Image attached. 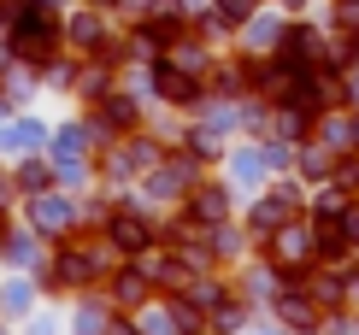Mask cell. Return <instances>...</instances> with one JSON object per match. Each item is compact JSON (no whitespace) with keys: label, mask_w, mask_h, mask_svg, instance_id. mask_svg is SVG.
Returning <instances> with one entry per match:
<instances>
[{"label":"cell","mask_w":359,"mask_h":335,"mask_svg":"<svg viewBox=\"0 0 359 335\" xmlns=\"http://www.w3.org/2000/svg\"><path fill=\"white\" fill-rule=\"evenodd\" d=\"M107 241L118 253H147V247H154V230H147L136 212H118V218L107 224Z\"/></svg>","instance_id":"obj_1"},{"label":"cell","mask_w":359,"mask_h":335,"mask_svg":"<svg viewBox=\"0 0 359 335\" xmlns=\"http://www.w3.org/2000/svg\"><path fill=\"white\" fill-rule=\"evenodd\" d=\"M154 88H159L171 106H189L194 95H201V83H194L189 65H154Z\"/></svg>","instance_id":"obj_2"},{"label":"cell","mask_w":359,"mask_h":335,"mask_svg":"<svg viewBox=\"0 0 359 335\" xmlns=\"http://www.w3.org/2000/svg\"><path fill=\"white\" fill-rule=\"evenodd\" d=\"M289 212H294V194H289V189H277L271 200L253 206V230H283V218H289Z\"/></svg>","instance_id":"obj_3"},{"label":"cell","mask_w":359,"mask_h":335,"mask_svg":"<svg viewBox=\"0 0 359 335\" xmlns=\"http://www.w3.org/2000/svg\"><path fill=\"white\" fill-rule=\"evenodd\" d=\"M189 218L194 224H218L224 218V189H194L189 194Z\"/></svg>","instance_id":"obj_4"},{"label":"cell","mask_w":359,"mask_h":335,"mask_svg":"<svg viewBox=\"0 0 359 335\" xmlns=\"http://www.w3.org/2000/svg\"><path fill=\"white\" fill-rule=\"evenodd\" d=\"M71 218H77V212H71L65 200H53V194L36 200V224H41V230H71Z\"/></svg>","instance_id":"obj_5"},{"label":"cell","mask_w":359,"mask_h":335,"mask_svg":"<svg viewBox=\"0 0 359 335\" xmlns=\"http://www.w3.org/2000/svg\"><path fill=\"white\" fill-rule=\"evenodd\" d=\"M277 312H283V324H294V329H312V324H318V306H306V294H283Z\"/></svg>","instance_id":"obj_6"},{"label":"cell","mask_w":359,"mask_h":335,"mask_svg":"<svg viewBox=\"0 0 359 335\" xmlns=\"http://www.w3.org/2000/svg\"><path fill=\"white\" fill-rule=\"evenodd\" d=\"M71 41H77V48H100V41H107V24L95 18V12H83V18H71V29H65Z\"/></svg>","instance_id":"obj_7"},{"label":"cell","mask_w":359,"mask_h":335,"mask_svg":"<svg viewBox=\"0 0 359 335\" xmlns=\"http://www.w3.org/2000/svg\"><path fill=\"white\" fill-rule=\"evenodd\" d=\"M130 124H136V106H130L124 95H118V100H107V106H100V130H130Z\"/></svg>","instance_id":"obj_8"},{"label":"cell","mask_w":359,"mask_h":335,"mask_svg":"<svg viewBox=\"0 0 359 335\" xmlns=\"http://www.w3.org/2000/svg\"><path fill=\"white\" fill-rule=\"evenodd\" d=\"M112 294H118V306H136V300L147 294V277H136V271H118V277H112Z\"/></svg>","instance_id":"obj_9"},{"label":"cell","mask_w":359,"mask_h":335,"mask_svg":"<svg viewBox=\"0 0 359 335\" xmlns=\"http://www.w3.org/2000/svg\"><path fill=\"white\" fill-rule=\"evenodd\" d=\"M18 29H48V36H53V6H48V0L18 6Z\"/></svg>","instance_id":"obj_10"},{"label":"cell","mask_w":359,"mask_h":335,"mask_svg":"<svg viewBox=\"0 0 359 335\" xmlns=\"http://www.w3.org/2000/svg\"><path fill=\"white\" fill-rule=\"evenodd\" d=\"M147 271H154L165 288H189V265H183V259H159V265H147Z\"/></svg>","instance_id":"obj_11"},{"label":"cell","mask_w":359,"mask_h":335,"mask_svg":"<svg viewBox=\"0 0 359 335\" xmlns=\"http://www.w3.org/2000/svg\"><path fill=\"white\" fill-rule=\"evenodd\" d=\"M41 142V130L36 124H18V130H6V147H12V153H24V147H36Z\"/></svg>","instance_id":"obj_12"},{"label":"cell","mask_w":359,"mask_h":335,"mask_svg":"<svg viewBox=\"0 0 359 335\" xmlns=\"http://www.w3.org/2000/svg\"><path fill=\"white\" fill-rule=\"evenodd\" d=\"M0 306H6V312H24V306H29V288H24V282H6V288H0Z\"/></svg>","instance_id":"obj_13"},{"label":"cell","mask_w":359,"mask_h":335,"mask_svg":"<svg viewBox=\"0 0 359 335\" xmlns=\"http://www.w3.org/2000/svg\"><path fill=\"white\" fill-rule=\"evenodd\" d=\"M77 147H83V130H65V135H59V142H53L59 165H71V153H77Z\"/></svg>","instance_id":"obj_14"},{"label":"cell","mask_w":359,"mask_h":335,"mask_svg":"<svg viewBox=\"0 0 359 335\" xmlns=\"http://www.w3.org/2000/svg\"><path fill=\"white\" fill-rule=\"evenodd\" d=\"M218 12H224V24H242L253 12V0H218Z\"/></svg>","instance_id":"obj_15"},{"label":"cell","mask_w":359,"mask_h":335,"mask_svg":"<svg viewBox=\"0 0 359 335\" xmlns=\"http://www.w3.org/2000/svg\"><path fill=\"white\" fill-rule=\"evenodd\" d=\"M212 324H218V329H236V324H242V306H224V300H218V306H212Z\"/></svg>","instance_id":"obj_16"},{"label":"cell","mask_w":359,"mask_h":335,"mask_svg":"<svg viewBox=\"0 0 359 335\" xmlns=\"http://www.w3.org/2000/svg\"><path fill=\"white\" fill-rule=\"evenodd\" d=\"M18 182H24V189H48V165H24Z\"/></svg>","instance_id":"obj_17"},{"label":"cell","mask_w":359,"mask_h":335,"mask_svg":"<svg viewBox=\"0 0 359 335\" xmlns=\"http://www.w3.org/2000/svg\"><path fill=\"white\" fill-rule=\"evenodd\" d=\"M77 335H100V312H83L77 317Z\"/></svg>","instance_id":"obj_18"},{"label":"cell","mask_w":359,"mask_h":335,"mask_svg":"<svg viewBox=\"0 0 359 335\" xmlns=\"http://www.w3.org/2000/svg\"><path fill=\"white\" fill-rule=\"evenodd\" d=\"M6 241H12V212L0 206V247H6Z\"/></svg>","instance_id":"obj_19"},{"label":"cell","mask_w":359,"mask_h":335,"mask_svg":"<svg viewBox=\"0 0 359 335\" xmlns=\"http://www.w3.org/2000/svg\"><path fill=\"white\" fill-rule=\"evenodd\" d=\"M18 18V0H0V24H12Z\"/></svg>","instance_id":"obj_20"}]
</instances>
